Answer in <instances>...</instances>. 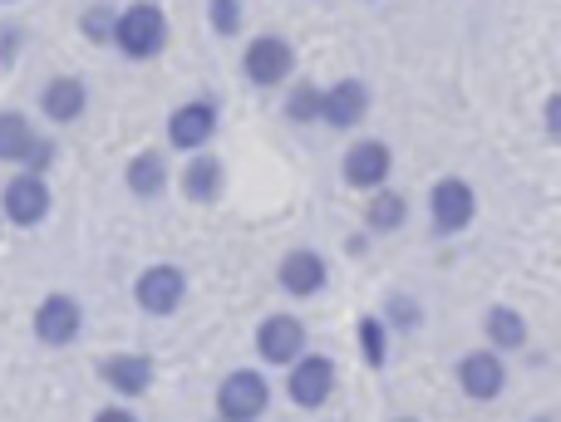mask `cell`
Here are the masks:
<instances>
[{
    "label": "cell",
    "instance_id": "obj_8",
    "mask_svg": "<svg viewBox=\"0 0 561 422\" xmlns=\"http://www.w3.org/2000/svg\"><path fill=\"white\" fill-rule=\"evenodd\" d=\"M217 128H222L217 98H187V104H178L168 114V148H178V153H207Z\"/></svg>",
    "mask_w": 561,
    "mask_h": 422
},
{
    "label": "cell",
    "instance_id": "obj_31",
    "mask_svg": "<svg viewBox=\"0 0 561 422\" xmlns=\"http://www.w3.org/2000/svg\"><path fill=\"white\" fill-rule=\"evenodd\" d=\"M527 422H552V418H527Z\"/></svg>",
    "mask_w": 561,
    "mask_h": 422
},
{
    "label": "cell",
    "instance_id": "obj_11",
    "mask_svg": "<svg viewBox=\"0 0 561 422\" xmlns=\"http://www.w3.org/2000/svg\"><path fill=\"white\" fill-rule=\"evenodd\" d=\"M454 378H458V394L463 398L493 403V398H503V388H507V359L497 354V349H468V354L454 364Z\"/></svg>",
    "mask_w": 561,
    "mask_h": 422
},
{
    "label": "cell",
    "instance_id": "obj_16",
    "mask_svg": "<svg viewBox=\"0 0 561 422\" xmlns=\"http://www.w3.org/2000/svg\"><path fill=\"white\" fill-rule=\"evenodd\" d=\"M39 114L59 128L79 124V118L89 114V84L79 74H55L45 89H39Z\"/></svg>",
    "mask_w": 561,
    "mask_h": 422
},
{
    "label": "cell",
    "instance_id": "obj_28",
    "mask_svg": "<svg viewBox=\"0 0 561 422\" xmlns=\"http://www.w3.org/2000/svg\"><path fill=\"white\" fill-rule=\"evenodd\" d=\"M542 128H547V143H561V94L547 98V108H542Z\"/></svg>",
    "mask_w": 561,
    "mask_h": 422
},
{
    "label": "cell",
    "instance_id": "obj_17",
    "mask_svg": "<svg viewBox=\"0 0 561 422\" xmlns=\"http://www.w3.org/2000/svg\"><path fill=\"white\" fill-rule=\"evenodd\" d=\"M178 187H183V197H187V202H197V207L217 202V197H222V187H227L222 157H213V153H187L183 173H178Z\"/></svg>",
    "mask_w": 561,
    "mask_h": 422
},
{
    "label": "cell",
    "instance_id": "obj_9",
    "mask_svg": "<svg viewBox=\"0 0 561 422\" xmlns=\"http://www.w3.org/2000/svg\"><path fill=\"white\" fill-rule=\"evenodd\" d=\"M340 177H345V187H355V192L389 187V177H394V148H389L385 138H355V143L345 148V157H340Z\"/></svg>",
    "mask_w": 561,
    "mask_h": 422
},
{
    "label": "cell",
    "instance_id": "obj_19",
    "mask_svg": "<svg viewBox=\"0 0 561 422\" xmlns=\"http://www.w3.org/2000/svg\"><path fill=\"white\" fill-rule=\"evenodd\" d=\"M483 339L488 349H497V354H513V349H527V339H533V329H527V315L513 305H488L483 315Z\"/></svg>",
    "mask_w": 561,
    "mask_h": 422
},
{
    "label": "cell",
    "instance_id": "obj_4",
    "mask_svg": "<svg viewBox=\"0 0 561 422\" xmlns=\"http://www.w3.org/2000/svg\"><path fill=\"white\" fill-rule=\"evenodd\" d=\"M478 221V192L468 177H438L428 187V226L434 236H463Z\"/></svg>",
    "mask_w": 561,
    "mask_h": 422
},
{
    "label": "cell",
    "instance_id": "obj_1",
    "mask_svg": "<svg viewBox=\"0 0 561 422\" xmlns=\"http://www.w3.org/2000/svg\"><path fill=\"white\" fill-rule=\"evenodd\" d=\"M108 45L124 59H134V65L158 59L168 49V10L158 5V0H128V5H118Z\"/></svg>",
    "mask_w": 561,
    "mask_h": 422
},
{
    "label": "cell",
    "instance_id": "obj_20",
    "mask_svg": "<svg viewBox=\"0 0 561 422\" xmlns=\"http://www.w3.org/2000/svg\"><path fill=\"white\" fill-rule=\"evenodd\" d=\"M409 221V197L394 192V187H375V192L365 197V231H375V236H389V231H399Z\"/></svg>",
    "mask_w": 561,
    "mask_h": 422
},
{
    "label": "cell",
    "instance_id": "obj_14",
    "mask_svg": "<svg viewBox=\"0 0 561 422\" xmlns=\"http://www.w3.org/2000/svg\"><path fill=\"white\" fill-rule=\"evenodd\" d=\"M276 285L286 290V295H296V300L320 295V290L330 285V266H325V256H320L316 246H290L286 256L276 260Z\"/></svg>",
    "mask_w": 561,
    "mask_h": 422
},
{
    "label": "cell",
    "instance_id": "obj_23",
    "mask_svg": "<svg viewBox=\"0 0 561 422\" xmlns=\"http://www.w3.org/2000/svg\"><path fill=\"white\" fill-rule=\"evenodd\" d=\"M355 349L365 359V368H385L389 364V329L379 315H359L355 325Z\"/></svg>",
    "mask_w": 561,
    "mask_h": 422
},
{
    "label": "cell",
    "instance_id": "obj_13",
    "mask_svg": "<svg viewBox=\"0 0 561 422\" xmlns=\"http://www.w3.org/2000/svg\"><path fill=\"white\" fill-rule=\"evenodd\" d=\"M99 384H104L118 403H138L144 394H153L158 364L148 354H108L104 364H99Z\"/></svg>",
    "mask_w": 561,
    "mask_h": 422
},
{
    "label": "cell",
    "instance_id": "obj_12",
    "mask_svg": "<svg viewBox=\"0 0 561 422\" xmlns=\"http://www.w3.org/2000/svg\"><path fill=\"white\" fill-rule=\"evenodd\" d=\"M369 114V84L355 74L335 79L330 89H320V118L316 124L335 128V133H350V128H359Z\"/></svg>",
    "mask_w": 561,
    "mask_h": 422
},
{
    "label": "cell",
    "instance_id": "obj_5",
    "mask_svg": "<svg viewBox=\"0 0 561 422\" xmlns=\"http://www.w3.org/2000/svg\"><path fill=\"white\" fill-rule=\"evenodd\" d=\"M335 384H340V368L330 354H310L306 349L296 364H286V398L296 408H306V413L325 408L335 398Z\"/></svg>",
    "mask_w": 561,
    "mask_h": 422
},
{
    "label": "cell",
    "instance_id": "obj_25",
    "mask_svg": "<svg viewBox=\"0 0 561 422\" xmlns=\"http://www.w3.org/2000/svg\"><path fill=\"white\" fill-rule=\"evenodd\" d=\"M207 25L213 35L237 39L247 30V0H207Z\"/></svg>",
    "mask_w": 561,
    "mask_h": 422
},
{
    "label": "cell",
    "instance_id": "obj_24",
    "mask_svg": "<svg viewBox=\"0 0 561 422\" xmlns=\"http://www.w3.org/2000/svg\"><path fill=\"white\" fill-rule=\"evenodd\" d=\"M280 118H286V124H316V118H320V84H310V79H296V84L286 89Z\"/></svg>",
    "mask_w": 561,
    "mask_h": 422
},
{
    "label": "cell",
    "instance_id": "obj_2",
    "mask_svg": "<svg viewBox=\"0 0 561 422\" xmlns=\"http://www.w3.org/2000/svg\"><path fill=\"white\" fill-rule=\"evenodd\" d=\"M272 408V384L262 368H232L217 384V422H262Z\"/></svg>",
    "mask_w": 561,
    "mask_h": 422
},
{
    "label": "cell",
    "instance_id": "obj_32",
    "mask_svg": "<svg viewBox=\"0 0 561 422\" xmlns=\"http://www.w3.org/2000/svg\"><path fill=\"white\" fill-rule=\"evenodd\" d=\"M0 5H15V0H0Z\"/></svg>",
    "mask_w": 561,
    "mask_h": 422
},
{
    "label": "cell",
    "instance_id": "obj_15",
    "mask_svg": "<svg viewBox=\"0 0 561 422\" xmlns=\"http://www.w3.org/2000/svg\"><path fill=\"white\" fill-rule=\"evenodd\" d=\"M256 354L272 368L296 364V359L306 354V325H300L296 315H266L262 325H256Z\"/></svg>",
    "mask_w": 561,
    "mask_h": 422
},
{
    "label": "cell",
    "instance_id": "obj_29",
    "mask_svg": "<svg viewBox=\"0 0 561 422\" xmlns=\"http://www.w3.org/2000/svg\"><path fill=\"white\" fill-rule=\"evenodd\" d=\"M89 422H138V413H134L128 403H108V408H99V413L89 418Z\"/></svg>",
    "mask_w": 561,
    "mask_h": 422
},
{
    "label": "cell",
    "instance_id": "obj_18",
    "mask_svg": "<svg viewBox=\"0 0 561 422\" xmlns=\"http://www.w3.org/2000/svg\"><path fill=\"white\" fill-rule=\"evenodd\" d=\"M168 153H158V148H144V153H134L124 163V187L128 197H138V202H153V197L168 192Z\"/></svg>",
    "mask_w": 561,
    "mask_h": 422
},
{
    "label": "cell",
    "instance_id": "obj_22",
    "mask_svg": "<svg viewBox=\"0 0 561 422\" xmlns=\"http://www.w3.org/2000/svg\"><path fill=\"white\" fill-rule=\"evenodd\" d=\"M379 319H385L389 335H414V329H424V305H419V295H409V290H394V295L385 300V309H379Z\"/></svg>",
    "mask_w": 561,
    "mask_h": 422
},
{
    "label": "cell",
    "instance_id": "obj_27",
    "mask_svg": "<svg viewBox=\"0 0 561 422\" xmlns=\"http://www.w3.org/2000/svg\"><path fill=\"white\" fill-rule=\"evenodd\" d=\"M55 157H59V143L49 133H39L35 143H30V153H25V163H20V173H39L45 177L49 167H55Z\"/></svg>",
    "mask_w": 561,
    "mask_h": 422
},
{
    "label": "cell",
    "instance_id": "obj_3",
    "mask_svg": "<svg viewBox=\"0 0 561 422\" xmlns=\"http://www.w3.org/2000/svg\"><path fill=\"white\" fill-rule=\"evenodd\" d=\"M187 300V270L173 266V260H153L134 276V305L153 319H168L178 315Z\"/></svg>",
    "mask_w": 561,
    "mask_h": 422
},
{
    "label": "cell",
    "instance_id": "obj_6",
    "mask_svg": "<svg viewBox=\"0 0 561 422\" xmlns=\"http://www.w3.org/2000/svg\"><path fill=\"white\" fill-rule=\"evenodd\" d=\"M296 74V45L286 35H252L242 49V79L256 89H280Z\"/></svg>",
    "mask_w": 561,
    "mask_h": 422
},
{
    "label": "cell",
    "instance_id": "obj_7",
    "mask_svg": "<svg viewBox=\"0 0 561 422\" xmlns=\"http://www.w3.org/2000/svg\"><path fill=\"white\" fill-rule=\"evenodd\" d=\"M30 329H35V339L45 349H69L79 335H84V305H79V295H69V290H49V295L35 305Z\"/></svg>",
    "mask_w": 561,
    "mask_h": 422
},
{
    "label": "cell",
    "instance_id": "obj_26",
    "mask_svg": "<svg viewBox=\"0 0 561 422\" xmlns=\"http://www.w3.org/2000/svg\"><path fill=\"white\" fill-rule=\"evenodd\" d=\"M114 10L108 0H94V5L79 15V35L89 39V45H108V35H114Z\"/></svg>",
    "mask_w": 561,
    "mask_h": 422
},
{
    "label": "cell",
    "instance_id": "obj_21",
    "mask_svg": "<svg viewBox=\"0 0 561 422\" xmlns=\"http://www.w3.org/2000/svg\"><path fill=\"white\" fill-rule=\"evenodd\" d=\"M35 138H39L35 124H30L20 108H0V163H5V167H20Z\"/></svg>",
    "mask_w": 561,
    "mask_h": 422
},
{
    "label": "cell",
    "instance_id": "obj_10",
    "mask_svg": "<svg viewBox=\"0 0 561 422\" xmlns=\"http://www.w3.org/2000/svg\"><path fill=\"white\" fill-rule=\"evenodd\" d=\"M49 207H55V192H49V183L39 173H15L0 187V216L10 226H25V231L39 226L49 216Z\"/></svg>",
    "mask_w": 561,
    "mask_h": 422
},
{
    "label": "cell",
    "instance_id": "obj_30",
    "mask_svg": "<svg viewBox=\"0 0 561 422\" xmlns=\"http://www.w3.org/2000/svg\"><path fill=\"white\" fill-rule=\"evenodd\" d=\"M389 422H419V418H389Z\"/></svg>",
    "mask_w": 561,
    "mask_h": 422
}]
</instances>
